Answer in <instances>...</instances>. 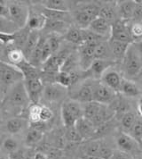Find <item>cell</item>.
<instances>
[{
	"label": "cell",
	"mask_w": 142,
	"mask_h": 159,
	"mask_svg": "<svg viewBox=\"0 0 142 159\" xmlns=\"http://www.w3.org/2000/svg\"><path fill=\"white\" fill-rule=\"evenodd\" d=\"M83 159H102L99 157H84Z\"/></svg>",
	"instance_id": "obj_51"
},
{
	"label": "cell",
	"mask_w": 142,
	"mask_h": 159,
	"mask_svg": "<svg viewBox=\"0 0 142 159\" xmlns=\"http://www.w3.org/2000/svg\"><path fill=\"white\" fill-rule=\"evenodd\" d=\"M140 86L142 87V74L140 75Z\"/></svg>",
	"instance_id": "obj_53"
},
{
	"label": "cell",
	"mask_w": 142,
	"mask_h": 159,
	"mask_svg": "<svg viewBox=\"0 0 142 159\" xmlns=\"http://www.w3.org/2000/svg\"><path fill=\"white\" fill-rule=\"evenodd\" d=\"M99 44V43H98ZM95 43H84L78 46L77 56L79 61V66L82 71L85 72L89 69L94 60V52L96 46Z\"/></svg>",
	"instance_id": "obj_11"
},
{
	"label": "cell",
	"mask_w": 142,
	"mask_h": 159,
	"mask_svg": "<svg viewBox=\"0 0 142 159\" xmlns=\"http://www.w3.org/2000/svg\"><path fill=\"white\" fill-rule=\"evenodd\" d=\"M129 32L132 43L142 39V22H132L129 24Z\"/></svg>",
	"instance_id": "obj_36"
},
{
	"label": "cell",
	"mask_w": 142,
	"mask_h": 159,
	"mask_svg": "<svg viewBox=\"0 0 142 159\" xmlns=\"http://www.w3.org/2000/svg\"><path fill=\"white\" fill-rule=\"evenodd\" d=\"M34 159H48L47 156L43 153V152H38L34 156Z\"/></svg>",
	"instance_id": "obj_49"
},
{
	"label": "cell",
	"mask_w": 142,
	"mask_h": 159,
	"mask_svg": "<svg viewBox=\"0 0 142 159\" xmlns=\"http://www.w3.org/2000/svg\"><path fill=\"white\" fill-rule=\"evenodd\" d=\"M100 141L101 140L95 139V140L89 141L85 145V148H84L85 157H99Z\"/></svg>",
	"instance_id": "obj_38"
},
{
	"label": "cell",
	"mask_w": 142,
	"mask_h": 159,
	"mask_svg": "<svg viewBox=\"0 0 142 159\" xmlns=\"http://www.w3.org/2000/svg\"><path fill=\"white\" fill-rule=\"evenodd\" d=\"M110 39L132 44V40L129 32V23L123 20H117L111 25Z\"/></svg>",
	"instance_id": "obj_13"
},
{
	"label": "cell",
	"mask_w": 142,
	"mask_h": 159,
	"mask_svg": "<svg viewBox=\"0 0 142 159\" xmlns=\"http://www.w3.org/2000/svg\"><path fill=\"white\" fill-rule=\"evenodd\" d=\"M2 137H3V133L0 131V140H1V139H2Z\"/></svg>",
	"instance_id": "obj_55"
},
{
	"label": "cell",
	"mask_w": 142,
	"mask_h": 159,
	"mask_svg": "<svg viewBox=\"0 0 142 159\" xmlns=\"http://www.w3.org/2000/svg\"><path fill=\"white\" fill-rule=\"evenodd\" d=\"M21 148V142L15 136H7L6 139H3V142L1 145V149L7 156L11 153L18 150Z\"/></svg>",
	"instance_id": "obj_31"
},
{
	"label": "cell",
	"mask_w": 142,
	"mask_h": 159,
	"mask_svg": "<svg viewBox=\"0 0 142 159\" xmlns=\"http://www.w3.org/2000/svg\"><path fill=\"white\" fill-rule=\"evenodd\" d=\"M114 62L110 60H99L94 59L89 69L83 72V77L86 79L99 80L103 73L110 67H113Z\"/></svg>",
	"instance_id": "obj_12"
},
{
	"label": "cell",
	"mask_w": 142,
	"mask_h": 159,
	"mask_svg": "<svg viewBox=\"0 0 142 159\" xmlns=\"http://www.w3.org/2000/svg\"><path fill=\"white\" fill-rule=\"evenodd\" d=\"M40 111L41 104H31L28 108V118L29 123H32L34 126L40 123Z\"/></svg>",
	"instance_id": "obj_33"
},
{
	"label": "cell",
	"mask_w": 142,
	"mask_h": 159,
	"mask_svg": "<svg viewBox=\"0 0 142 159\" xmlns=\"http://www.w3.org/2000/svg\"><path fill=\"white\" fill-rule=\"evenodd\" d=\"M114 150L111 149V148L106 144L103 141H100V148H99V157L102 159H110L113 155Z\"/></svg>",
	"instance_id": "obj_41"
},
{
	"label": "cell",
	"mask_w": 142,
	"mask_h": 159,
	"mask_svg": "<svg viewBox=\"0 0 142 159\" xmlns=\"http://www.w3.org/2000/svg\"><path fill=\"white\" fill-rule=\"evenodd\" d=\"M24 80V75L19 68L0 60V94L3 97L7 92Z\"/></svg>",
	"instance_id": "obj_2"
},
{
	"label": "cell",
	"mask_w": 142,
	"mask_h": 159,
	"mask_svg": "<svg viewBox=\"0 0 142 159\" xmlns=\"http://www.w3.org/2000/svg\"><path fill=\"white\" fill-rule=\"evenodd\" d=\"M99 5L94 3H88L81 5L72 15V18L79 29H87L90 23L96 17L99 16Z\"/></svg>",
	"instance_id": "obj_4"
},
{
	"label": "cell",
	"mask_w": 142,
	"mask_h": 159,
	"mask_svg": "<svg viewBox=\"0 0 142 159\" xmlns=\"http://www.w3.org/2000/svg\"><path fill=\"white\" fill-rule=\"evenodd\" d=\"M24 86L31 104H39L42 97L44 83L39 74L34 73L24 78Z\"/></svg>",
	"instance_id": "obj_7"
},
{
	"label": "cell",
	"mask_w": 142,
	"mask_h": 159,
	"mask_svg": "<svg viewBox=\"0 0 142 159\" xmlns=\"http://www.w3.org/2000/svg\"><path fill=\"white\" fill-rule=\"evenodd\" d=\"M74 127L83 140L95 137L97 128L90 120L86 119L85 117H82L78 121H77Z\"/></svg>",
	"instance_id": "obj_18"
},
{
	"label": "cell",
	"mask_w": 142,
	"mask_h": 159,
	"mask_svg": "<svg viewBox=\"0 0 142 159\" xmlns=\"http://www.w3.org/2000/svg\"><path fill=\"white\" fill-rule=\"evenodd\" d=\"M92 81L84 82L77 86V89L70 93L71 99L79 102L80 104H85L92 101Z\"/></svg>",
	"instance_id": "obj_14"
},
{
	"label": "cell",
	"mask_w": 142,
	"mask_h": 159,
	"mask_svg": "<svg viewBox=\"0 0 142 159\" xmlns=\"http://www.w3.org/2000/svg\"><path fill=\"white\" fill-rule=\"evenodd\" d=\"M1 115H2V110H1V107H0V119H1Z\"/></svg>",
	"instance_id": "obj_56"
},
{
	"label": "cell",
	"mask_w": 142,
	"mask_h": 159,
	"mask_svg": "<svg viewBox=\"0 0 142 159\" xmlns=\"http://www.w3.org/2000/svg\"><path fill=\"white\" fill-rule=\"evenodd\" d=\"M138 112L140 116H142V95L140 97V99L138 102Z\"/></svg>",
	"instance_id": "obj_50"
},
{
	"label": "cell",
	"mask_w": 142,
	"mask_h": 159,
	"mask_svg": "<svg viewBox=\"0 0 142 159\" xmlns=\"http://www.w3.org/2000/svg\"><path fill=\"white\" fill-rule=\"evenodd\" d=\"M0 17H4V18L10 19V16H9V8H8L7 1L0 0Z\"/></svg>",
	"instance_id": "obj_44"
},
{
	"label": "cell",
	"mask_w": 142,
	"mask_h": 159,
	"mask_svg": "<svg viewBox=\"0 0 142 159\" xmlns=\"http://www.w3.org/2000/svg\"><path fill=\"white\" fill-rule=\"evenodd\" d=\"M52 56V53L51 51L49 44L47 43L46 39H45V41L43 44L42 49H41V64L43 65L44 63H45Z\"/></svg>",
	"instance_id": "obj_43"
},
{
	"label": "cell",
	"mask_w": 142,
	"mask_h": 159,
	"mask_svg": "<svg viewBox=\"0 0 142 159\" xmlns=\"http://www.w3.org/2000/svg\"><path fill=\"white\" fill-rule=\"evenodd\" d=\"M92 101L97 102L101 105L109 106L115 99L116 93L111 89L106 87L100 80L92 81Z\"/></svg>",
	"instance_id": "obj_8"
},
{
	"label": "cell",
	"mask_w": 142,
	"mask_h": 159,
	"mask_svg": "<svg viewBox=\"0 0 142 159\" xmlns=\"http://www.w3.org/2000/svg\"><path fill=\"white\" fill-rule=\"evenodd\" d=\"M47 18L44 16L42 11L36 12L35 10H30L29 8V14L26 28L29 30L30 31H41L44 29L46 24Z\"/></svg>",
	"instance_id": "obj_17"
},
{
	"label": "cell",
	"mask_w": 142,
	"mask_h": 159,
	"mask_svg": "<svg viewBox=\"0 0 142 159\" xmlns=\"http://www.w3.org/2000/svg\"><path fill=\"white\" fill-rule=\"evenodd\" d=\"M6 58L8 60L7 63H9L10 65H14L16 67H19L20 65L27 61L22 50L18 48H15V47H13L12 48H10L7 51Z\"/></svg>",
	"instance_id": "obj_25"
},
{
	"label": "cell",
	"mask_w": 142,
	"mask_h": 159,
	"mask_svg": "<svg viewBox=\"0 0 142 159\" xmlns=\"http://www.w3.org/2000/svg\"><path fill=\"white\" fill-rule=\"evenodd\" d=\"M99 80L106 85V87L111 89L115 93L119 92L121 87V83L123 80V77L121 76L119 72H117L113 67H110L106 72L103 73Z\"/></svg>",
	"instance_id": "obj_15"
},
{
	"label": "cell",
	"mask_w": 142,
	"mask_h": 159,
	"mask_svg": "<svg viewBox=\"0 0 142 159\" xmlns=\"http://www.w3.org/2000/svg\"><path fill=\"white\" fill-rule=\"evenodd\" d=\"M44 138V131L38 130L34 127H29L26 130V134L24 136V145L25 147H33L37 145Z\"/></svg>",
	"instance_id": "obj_24"
},
{
	"label": "cell",
	"mask_w": 142,
	"mask_h": 159,
	"mask_svg": "<svg viewBox=\"0 0 142 159\" xmlns=\"http://www.w3.org/2000/svg\"><path fill=\"white\" fill-rule=\"evenodd\" d=\"M137 2L136 1H123L116 6L117 14L120 16V20L128 22L129 19L132 18Z\"/></svg>",
	"instance_id": "obj_22"
},
{
	"label": "cell",
	"mask_w": 142,
	"mask_h": 159,
	"mask_svg": "<svg viewBox=\"0 0 142 159\" xmlns=\"http://www.w3.org/2000/svg\"><path fill=\"white\" fill-rule=\"evenodd\" d=\"M40 37H41V35H40L39 31H30L29 32L28 39H27V41H26L24 47L21 49L23 54H24V56H25V57L27 59V61H28V57H30L31 53L34 50V48H36Z\"/></svg>",
	"instance_id": "obj_26"
},
{
	"label": "cell",
	"mask_w": 142,
	"mask_h": 159,
	"mask_svg": "<svg viewBox=\"0 0 142 159\" xmlns=\"http://www.w3.org/2000/svg\"><path fill=\"white\" fill-rule=\"evenodd\" d=\"M3 106L5 109L14 116H19L23 110L28 108L30 100L24 86V82L21 81L12 88L4 96Z\"/></svg>",
	"instance_id": "obj_1"
},
{
	"label": "cell",
	"mask_w": 142,
	"mask_h": 159,
	"mask_svg": "<svg viewBox=\"0 0 142 159\" xmlns=\"http://www.w3.org/2000/svg\"><path fill=\"white\" fill-rule=\"evenodd\" d=\"M119 92L128 98H137V97H140L142 95L140 88L135 82L125 78H123Z\"/></svg>",
	"instance_id": "obj_21"
},
{
	"label": "cell",
	"mask_w": 142,
	"mask_h": 159,
	"mask_svg": "<svg viewBox=\"0 0 142 159\" xmlns=\"http://www.w3.org/2000/svg\"><path fill=\"white\" fill-rule=\"evenodd\" d=\"M110 159H130V157L126 153L122 152L120 150H116L113 152V155Z\"/></svg>",
	"instance_id": "obj_47"
},
{
	"label": "cell",
	"mask_w": 142,
	"mask_h": 159,
	"mask_svg": "<svg viewBox=\"0 0 142 159\" xmlns=\"http://www.w3.org/2000/svg\"><path fill=\"white\" fill-rule=\"evenodd\" d=\"M127 134L132 138L138 144H140L142 138V120L136 119L133 126Z\"/></svg>",
	"instance_id": "obj_39"
},
{
	"label": "cell",
	"mask_w": 142,
	"mask_h": 159,
	"mask_svg": "<svg viewBox=\"0 0 142 159\" xmlns=\"http://www.w3.org/2000/svg\"><path fill=\"white\" fill-rule=\"evenodd\" d=\"M117 9L116 7H114L113 5L106 4L102 7H100L99 12V17L106 20L111 24L117 21Z\"/></svg>",
	"instance_id": "obj_29"
},
{
	"label": "cell",
	"mask_w": 142,
	"mask_h": 159,
	"mask_svg": "<svg viewBox=\"0 0 142 159\" xmlns=\"http://www.w3.org/2000/svg\"><path fill=\"white\" fill-rule=\"evenodd\" d=\"M121 63L123 72L129 78H134L140 74L142 71V57L136 51L132 44L129 47Z\"/></svg>",
	"instance_id": "obj_5"
},
{
	"label": "cell",
	"mask_w": 142,
	"mask_h": 159,
	"mask_svg": "<svg viewBox=\"0 0 142 159\" xmlns=\"http://www.w3.org/2000/svg\"><path fill=\"white\" fill-rule=\"evenodd\" d=\"M41 6L48 10L58 12H69V2L64 0H44L41 1Z\"/></svg>",
	"instance_id": "obj_27"
},
{
	"label": "cell",
	"mask_w": 142,
	"mask_h": 159,
	"mask_svg": "<svg viewBox=\"0 0 142 159\" xmlns=\"http://www.w3.org/2000/svg\"><path fill=\"white\" fill-rule=\"evenodd\" d=\"M62 36L58 35V34H49L46 37V41L49 44L51 51L52 53V55L56 54L57 52H59L60 49L61 48V42H62Z\"/></svg>",
	"instance_id": "obj_35"
},
{
	"label": "cell",
	"mask_w": 142,
	"mask_h": 159,
	"mask_svg": "<svg viewBox=\"0 0 142 159\" xmlns=\"http://www.w3.org/2000/svg\"><path fill=\"white\" fill-rule=\"evenodd\" d=\"M94 59L113 61L110 48H109V45H108V40L101 41L96 46L95 52H94Z\"/></svg>",
	"instance_id": "obj_30"
},
{
	"label": "cell",
	"mask_w": 142,
	"mask_h": 159,
	"mask_svg": "<svg viewBox=\"0 0 142 159\" xmlns=\"http://www.w3.org/2000/svg\"><path fill=\"white\" fill-rule=\"evenodd\" d=\"M135 121H136V116L132 112H127L121 116V125L123 130V132L128 133L131 130L132 127L133 126Z\"/></svg>",
	"instance_id": "obj_37"
},
{
	"label": "cell",
	"mask_w": 142,
	"mask_h": 159,
	"mask_svg": "<svg viewBox=\"0 0 142 159\" xmlns=\"http://www.w3.org/2000/svg\"><path fill=\"white\" fill-rule=\"evenodd\" d=\"M70 25L69 23L61 21H55V20H49L47 19L46 24L44 30H47L50 32V34H58L61 36H63L67 32V30L69 29Z\"/></svg>",
	"instance_id": "obj_23"
},
{
	"label": "cell",
	"mask_w": 142,
	"mask_h": 159,
	"mask_svg": "<svg viewBox=\"0 0 142 159\" xmlns=\"http://www.w3.org/2000/svg\"><path fill=\"white\" fill-rule=\"evenodd\" d=\"M54 116V113L49 107L45 105H41V111H40V123H49L51 120H52Z\"/></svg>",
	"instance_id": "obj_40"
},
{
	"label": "cell",
	"mask_w": 142,
	"mask_h": 159,
	"mask_svg": "<svg viewBox=\"0 0 142 159\" xmlns=\"http://www.w3.org/2000/svg\"><path fill=\"white\" fill-rule=\"evenodd\" d=\"M69 95V89L55 82H49L44 86L41 99L47 103L63 102Z\"/></svg>",
	"instance_id": "obj_9"
},
{
	"label": "cell",
	"mask_w": 142,
	"mask_h": 159,
	"mask_svg": "<svg viewBox=\"0 0 142 159\" xmlns=\"http://www.w3.org/2000/svg\"><path fill=\"white\" fill-rule=\"evenodd\" d=\"M7 4L9 8L10 20L19 29L25 28L29 14V7L28 4L21 1H7Z\"/></svg>",
	"instance_id": "obj_6"
},
{
	"label": "cell",
	"mask_w": 142,
	"mask_h": 159,
	"mask_svg": "<svg viewBox=\"0 0 142 159\" xmlns=\"http://www.w3.org/2000/svg\"><path fill=\"white\" fill-rule=\"evenodd\" d=\"M111 25L110 22L98 16L92 20L87 29L105 39H109L111 35Z\"/></svg>",
	"instance_id": "obj_16"
},
{
	"label": "cell",
	"mask_w": 142,
	"mask_h": 159,
	"mask_svg": "<svg viewBox=\"0 0 142 159\" xmlns=\"http://www.w3.org/2000/svg\"><path fill=\"white\" fill-rule=\"evenodd\" d=\"M108 45L110 48L111 51V55L113 61H118L122 62V60L123 59L126 52H127L129 47L132 44L127 43V42H123V41H118V40H114L110 39L108 40Z\"/></svg>",
	"instance_id": "obj_20"
},
{
	"label": "cell",
	"mask_w": 142,
	"mask_h": 159,
	"mask_svg": "<svg viewBox=\"0 0 142 159\" xmlns=\"http://www.w3.org/2000/svg\"><path fill=\"white\" fill-rule=\"evenodd\" d=\"M8 159H26V152L21 148L18 150L8 155Z\"/></svg>",
	"instance_id": "obj_45"
},
{
	"label": "cell",
	"mask_w": 142,
	"mask_h": 159,
	"mask_svg": "<svg viewBox=\"0 0 142 159\" xmlns=\"http://www.w3.org/2000/svg\"><path fill=\"white\" fill-rule=\"evenodd\" d=\"M140 144L142 145V138H141V141H140Z\"/></svg>",
	"instance_id": "obj_57"
},
{
	"label": "cell",
	"mask_w": 142,
	"mask_h": 159,
	"mask_svg": "<svg viewBox=\"0 0 142 159\" xmlns=\"http://www.w3.org/2000/svg\"><path fill=\"white\" fill-rule=\"evenodd\" d=\"M116 146L118 150L124 153H132L135 151L138 148V143L135 141L132 138L125 132H120L115 139Z\"/></svg>",
	"instance_id": "obj_19"
},
{
	"label": "cell",
	"mask_w": 142,
	"mask_h": 159,
	"mask_svg": "<svg viewBox=\"0 0 142 159\" xmlns=\"http://www.w3.org/2000/svg\"><path fill=\"white\" fill-rule=\"evenodd\" d=\"M19 28L10 19L0 17V33L2 34H14L19 30Z\"/></svg>",
	"instance_id": "obj_34"
},
{
	"label": "cell",
	"mask_w": 142,
	"mask_h": 159,
	"mask_svg": "<svg viewBox=\"0 0 142 159\" xmlns=\"http://www.w3.org/2000/svg\"><path fill=\"white\" fill-rule=\"evenodd\" d=\"M61 117L66 129L74 127L77 121L84 117L83 105L71 98L65 99L61 107Z\"/></svg>",
	"instance_id": "obj_3"
},
{
	"label": "cell",
	"mask_w": 142,
	"mask_h": 159,
	"mask_svg": "<svg viewBox=\"0 0 142 159\" xmlns=\"http://www.w3.org/2000/svg\"><path fill=\"white\" fill-rule=\"evenodd\" d=\"M83 105V112H84V117L90 120L91 122L92 119L96 116L98 114L99 110L101 107V104H99L97 102L91 101L85 104H82Z\"/></svg>",
	"instance_id": "obj_32"
},
{
	"label": "cell",
	"mask_w": 142,
	"mask_h": 159,
	"mask_svg": "<svg viewBox=\"0 0 142 159\" xmlns=\"http://www.w3.org/2000/svg\"><path fill=\"white\" fill-rule=\"evenodd\" d=\"M4 130L10 136H17L23 132H26L30 127L28 118L24 116H12L9 117L4 123Z\"/></svg>",
	"instance_id": "obj_10"
},
{
	"label": "cell",
	"mask_w": 142,
	"mask_h": 159,
	"mask_svg": "<svg viewBox=\"0 0 142 159\" xmlns=\"http://www.w3.org/2000/svg\"><path fill=\"white\" fill-rule=\"evenodd\" d=\"M0 159H7L5 156H0Z\"/></svg>",
	"instance_id": "obj_54"
},
{
	"label": "cell",
	"mask_w": 142,
	"mask_h": 159,
	"mask_svg": "<svg viewBox=\"0 0 142 159\" xmlns=\"http://www.w3.org/2000/svg\"><path fill=\"white\" fill-rule=\"evenodd\" d=\"M14 41V34H2L0 33V42L5 45L13 44Z\"/></svg>",
	"instance_id": "obj_46"
},
{
	"label": "cell",
	"mask_w": 142,
	"mask_h": 159,
	"mask_svg": "<svg viewBox=\"0 0 142 159\" xmlns=\"http://www.w3.org/2000/svg\"><path fill=\"white\" fill-rule=\"evenodd\" d=\"M66 138H67L68 140H69L71 142H80V141H83V139L79 136V134L77 133V131L76 130L75 127L67 128Z\"/></svg>",
	"instance_id": "obj_42"
},
{
	"label": "cell",
	"mask_w": 142,
	"mask_h": 159,
	"mask_svg": "<svg viewBox=\"0 0 142 159\" xmlns=\"http://www.w3.org/2000/svg\"><path fill=\"white\" fill-rule=\"evenodd\" d=\"M3 99H4V97H3L2 95L0 94V104H2V102H3Z\"/></svg>",
	"instance_id": "obj_52"
},
{
	"label": "cell",
	"mask_w": 142,
	"mask_h": 159,
	"mask_svg": "<svg viewBox=\"0 0 142 159\" xmlns=\"http://www.w3.org/2000/svg\"><path fill=\"white\" fill-rule=\"evenodd\" d=\"M62 39L64 40L68 41L69 43L80 46L83 44L82 29H79L77 26H70L69 29L62 36Z\"/></svg>",
	"instance_id": "obj_28"
},
{
	"label": "cell",
	"mask_w": 142,
	"mask_h": 159,
	"mask_svg": "<svg viewBox=\"0 0 142 159\" xmlns=\"http://www.w3.org/2000/svg\"><path fill=\"white\" fill-rule=\"evenodd\" d=\"M132 46L134 47V48L136 49V51H137V52L142 57V39L141 40H140V41H137V42L132 43Z\"/></svg>",
	"instance_id": "obj_48"
}]
</instances>
